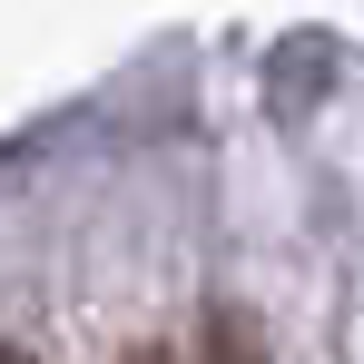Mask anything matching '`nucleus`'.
<instances>
[{
	"mask_svg": "<svg viewBox=\"0 0 364 364\" xmlns=\"http://www.w3.org/2000/svg\"><path fill=\"white\" fill-rule=\"evenodd\" d=\"M0 364H40V355H30V345H0Z\"/></svg>",
	"mask_w": 364,
	"mask_h": 364,
	"instance_id": "obj_2",
	"label": "nucleus"
},
{
	"mask_svg": "<svg viewBox=\"0 0 364 364\" xmlns=\"http://www.w3.org/2000/svg\"><path fill=\"white\" fill-rule=\"evenodd\" d=\"M128 364H178V355H158V345H138V355H128Z\"/></svg>",
	"mask_w": 364,
	"mask_h": 364,
	"instance_id": "obj_3",
	"label": "nucleus"
},
{
	"mask_svg": "<svg viewBox=\"0 0 364 364\" xmlns=\"http://www.w3.org/2000/svg\"><path fill=\"white\" fill-rule=\"evenodd\" d=\"M217 364H256V355H246V335L227 325V315H217Z\"/></svg>",
	"mask_w": 364,
	"mask_h": 364,
	"instance_id": "obj_1",
	"label": "nucleus"
}]
</instances>
